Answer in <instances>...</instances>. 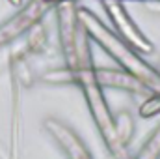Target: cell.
Instances as JSON below:
<instances>
[{
	"label": "cell",
	"instance_id": "obj_1",
	"mask_svg": "<svg viewBox=\"0 0 160 159\" xmlns=\"http://www.w3.org/2000/svg\"><path fill=\"white\" fill-rule=\"evenodd\" d=\"M58 21H60V36L62 47L67 60V69L71 73V80L77 82L88 101L89 112L95 120L99 133L110 150L114 159H128L127 148L121 144L116 137L114 129V114L108 109V103L104 99L102 88L95 77V66L91 62V51L88 45V36L84 34L77 19V6L75 4H62L58 9Z\"/></svg>",
	"mask_w": 160,
	"mask_h": 159
},
{
	"label": "cell",
	"instance_id": "obj_2",
	"mask_svg": "<svg viewBox=\"0 0 160 159\" xmlns=\"http://www.w3.org/2000/svg\"><path fill=\"white\" fill-rule=\"evenodd\" d=\"M77 19H78L84 34L88 36V40L95 41L108 56H112V60L119 66V69L128 73L130 77H134L147 92L158 94L160 71L155 66L145 62L140 56L138 51H134L128 43H125L121 40L114 30H110L91 9L77 8Z\"/></svg>",
	"mask_w": 160,
	"mask_h": 159
},
{
	"label": "cell",
	"instance_id": "obj_3",
	"mask_svg": "<svg viewBox=\"0 0 160 159\" xmlns=\"http://www.w3.org/2000/svg\"><path fill=\"white\" fill-rule=\"evenodd\" d=\"M102 6H104L106 15L112 21L114 28L118 30V36L125 43H128L138 52H151L153 51V43L147 40V36L130 19V15H128L127 8L123 6V2H119V0H104Z\"/></svg>",
	"mask_w": 160,
	"mask_h": 159
},
{
	"label": "cell",
	"instance_id": "obj_4",
	"mask_svg": "<svg viewBox=\"0 0 160 159\" xmlns=\"http://www.w3.org/2000/svg\"><path fill=\"white\" fill-rule=\"evenodd\" d=\"M43 127L56 140V144L62 148V152L67 156V159H93L88 146L78 137V133L71 125L63 123L60 118H47Z\"/></svg>",
	"mask_w": 160,
	"mask_h": 159
},
{
	"label": "cell",
	"instance_id": "obj_5",
	"mask_svg": "<svg viewBox=\"0 0 160 159\" xmlns=\"http://www.w3.org/2000/svg\"><path fill=\"white\" fill-rule=\"evenodd\" d=\"M48 8V4L45 0H36L32 6H28L22 13H19L15 19H11L8 25H4L0 28V45L6 41H11L13 38L21 36L24 30H28L30 26H36V23L39 21L45 13V9Z\"/></svg>",
	"mask_w": 160,
	"mask_h": 159
},
{
	"label": "cell",
	"instance_id": "obj_6",
	"mask_svg": "<svg viewBox=\"0 0 160 159\" xmlns=\"http://www.w3.org/2000/svg\"><path fill=\"white\" fill-rule=\"evenodd\" d=\"M95 77L101 88H116V90H127L132 94H143L147 92L134 77L125 73L123 69H110V68H95Z\"/></svg>",
	"mask_w": 160,
	"mask_h": 159
},
{
	"label": "cell",
	"instance_id": "obj_7",
	"mask_svg": "<svg viewBox=\"0 0 160 159\" xmlns=\"http://www.w3.org/2000/svg\"><path fill=\"white\" fill-rule=\"evenodd\" d=\"M114 129H116L118 140L127 148L128 142L134 139V131H136V122L132 114L128 111H119L118 114H114Z\"/></svg>",
	"mask_w": 160,
	"mask_h": 159
},
{
	"label": "cell",
	"instance_id": "obj_8",
	"mask_svg": "<svg viewBox=\"0 0 160 159\" xmlns=\"http://www.w3.org/2000/svg\"><path fill=\"white\" fill-rule=\"evenodd\" d=\"M134 159H160V123L157 129L149 135V139L145 140V144L142 146L140 154Z\"/></svg>",
	"mask_w": 160,
	"mask_h": 159
},
{
	"label": "cell",
	"instance_id": "obj_9",
	"mask_svg": "<svg viewBox=\"0 0 160 159\" xmlns=\"http://www.w3.org/2000/svg\"><path fill=\"white\" fill-rule=\"evenodd\" d=\"M140 114L143 118H151V116H157L160 114V92L158 94H153L140 109Z\"/></svg>",
	"mask_w": 160,
	"mask_h": 159
},
{
	"label": "cell",
	"instance_id": "obj_10",
	"mask_svg": "<svg viewBox=\"0 0 160 159\" xmlns=\"http://www.w3.org/2000/svg\"><path fill=\"white\" fill-rule=\"evenodd\" d=\"M48 6H54V4H77L78 0H45ZM104 2V0H102ZM119 2H123V0H119ZM142 2H160V0H142Z\"/></svg>",
	"mask_w": 160,
	"mask_h": 159
}]
</instances>
